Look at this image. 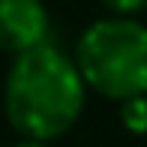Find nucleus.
<instances>
[{"instance_id":"nucleus-1","label":"nucleus","mask_w":147,"mask_h":147,"mask_svg":"<svg viewBox=\"0 0 147 147\" xmlns=\"http://www.w3.org/2000/svg\"><path fill=\"white\" fill-rule=\"evenodd\" d=\"M84 84L75 60L45 42L15 57L3 87L9 123L24 138L51 141L75 126L84 111Z\"/></svg>"},{"instance_id":"nucleus-2","label":"nucleus","mask_w":147,"mask_h":147,"mask_svg":"<svg viewBox=\"0 0 147 147\" xmlns=\"http://www.w3.org/2000/svg\"><path fill=\"white\" fill-rule=\"evenodd\" d=\"M75 66L84 84L108 99H135L147 93V27L135 18L111 15L81 33Z\"/></svg>"},{"instance_id":"nucleus-3","label":"nucleus","mask_w":147,"mask_h":147,"mask_svg":"<svg viewBox=\"0 0 147 147\" xmlns=\"http://www.w3.org/2000/svg\"><path fill=\"white\" fill-rule=\"evenodd\" d=\"M48 42V12L39 0H0V51L24 54Z\"/></svg>"},{"instance_id":"nucleus-4","label":"nucleus","mask_w":147,"mask_h":147,"mask_svg":"<svg viewBox=\"0 0 147 147\" xmlns=\"http://www.w3.org/2000/svg\"><path fill=\"white\" fill-rule=\"evenodd\" d=\"M123 126L129 132H147V93L123 102Z\"/></svg>"},{"instance_id":"nucleus-5","label":"nucleus","mask_w":147,"mask_h":147,"mask_svg":"<svg viewBox=\"0 0 147 147\" xmlns=\"http://www.w3.org/2000/svg\"><path fill=\"white\" fill-rule=\"evenodd\" d=\"M114 15H135V12H144L147 9V0H102Z\"/></svg>"},{"instance_id":"nucleus-6","label":"nucleus","mask_w":147,"mask_h":147,"mask_svg":"<svg viewBox=\"0 0 147 147\" xmlns=\"http://www.w3.org/2000/svg\"><path fill=\"white\" fill-rule=\"evenodd\" d=\"M15 147H48V141H36V138H24L21 144H15Z\"/></svg>"}]
</instances>
